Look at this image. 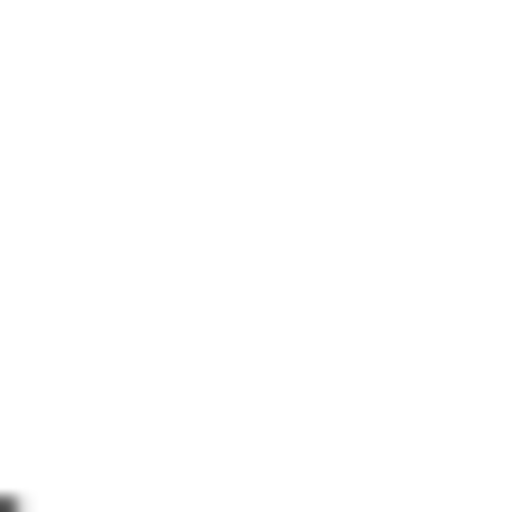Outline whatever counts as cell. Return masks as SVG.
<instances>
[{
	"instance_id": "6da1fadb",
	"label": "cell",
	"mask_w": 512,
	"mask_h": 512,
	"mask_svg": "<svg viewBox=\"0 0 512 512\" xmlns=\"http://www.w3.org/2000/svg\"><path fill=\"white\" fill-rule=\"evenodd\" d=\"M0 512H32V496H0Z\"/></svg>"
}]
</instances>
